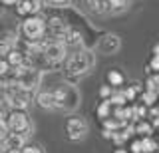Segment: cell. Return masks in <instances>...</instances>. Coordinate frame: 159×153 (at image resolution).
Here are the masks:
<instances>
[{"label":"cell","instance_id":"16","mask_svg":"<svg viewBox=\"0 0 159 153\" xmlns=\"http://www.w3.org/2000/svg\"><path fill=\"white\" fill-rule=\"evenodd\" d=\"M111 101H109V100H102V103H99V106H98V110H96V113H98V117H99V119H107V117L109 115H111Z\"/></svg>","mask_w":159,"mask_h":153},{"label":"cell","instance_id":"29","mask_svg":"<svg viewBox=\"0 0 159 153\" xmlns=\"http://www.w3.org/2000/svg\"><path fill=\"white\" fill-rule=\"evenodd\" d=\"M113 153H129V151H127V149H121V147H119V149H116Z\"/></svg>","mask_w":159,"mask_h":153},{"label":"cell","instance_id":"23","mask_svg":"<svg viewBox=\"0 0 159 153\" xmlns=\"http://www.w3.org/2000/svg\"><path fill=\"white\" fill-rule=\"evenodd\" d=\"M20 153H44V149L38 147V145H24L22 149H20Z\"/></svg>","mask_w":159,"mask_h":153},{"label":"cell","instance_id":"32","mask_svg":"<svg viewBox=\"0 0 159 153\" xmlns=\"http://www.w3.org/2000/svg\"><path fill=\"white\" fill-rule=\"evenodd\" d=\"M0 153H8V151H0Z\"/></svg>","mask_w":159,"mask_h":153},{"label":"cell","instance_id":"8","mask_svg":"<svg viewBox=\"0 0 159 153\" xmlns=\"http://www.w3.org/2000/svg\"><path fill=\"white\" fill-rule=\"evenodd\" d=\"M119 48H121V40H119L117 34H103L96 44V50L99 54H107V56L109 54H116Z\"/></svg>","mask_w":159,"mask_h":153},{"label":"cell","instance_id":"25","mask_svg":"<svg viewBox=\"0 0 159 153\" xmlns=\"http://www.w3.org/2000/svg\"><path fill=\"white\" fill-rule=\"evenodd\" d=\"M129 153H141V137L135 139L131 145H129Z\"/></svg>","mask_w":159,"mask_h":153},{"label":"cell","instance_id":"30","mask_svg":"<svg viewBox=\"0 0 159 153\" xmlns=\"http://www.w3.org/2000/svg\"><path fill=\"white\" fill-rule=\"evenodd\" d=\"M4 119V111H2V107H0V121Z\"/></svg>","mask_w":159,"mask_h":153},{"label":"cell","instance_id":"12","mask_svg":"<svg viewBox=\"0 0 159 153\" xmlns=\"http://www.w3.org/2000/svg\"><path fill=\"white\" fill-rule=\"evenodd\" d=\"M6 62L10 68H16V66H22V64H26V54L22 50H18V48H10V52L6 54Z\"/></svg>","mask_w":159,"mask_h":153},{"label":"cell","instance_id":"13","mask_svg":"<svg viewBox=\"0 0 159 153\" xmlns=\"http://www.w3.org/2000/svg\"><path fill=\"white\" fill-rule=\"evenodd\" d=\"M131 125H133V133H139L141 137H151L153 135V125H151V121H147V119H135Z\"/></svg>","mask_w":159,"mask_h":153},{"label":"cell","instance_id":"22","mask_svg":"<svg viewBox=\"0 0 159 153\" xmlns=\"http://www.w3.org/2000/svg\"><path fill=\"white\" fill-rule=\"evenodd\" d=\"M10 72V66L6 62V58H0V78H6Z\"/></svg>","mask_w":159,"mask_h":153},{"label":"cell","instance_id":"21","mask_svg":"<svg viewBox=\"0 0 159 153\" xmlns=\"http://www.w3.org/2000/svg\"><path fill=\"white\" fill-rule=\"evenodd\" d=\"M111 93H113L111 86H102V88H99V97H102V100H109Z\"/></svg>","mask_w":159,"mask_h":153},{"label":"cell","instance_id":"20","mask_svg":"<svg viewBox=\"0 0 159 153\" xmlns=\"http://www.w3.org/2000/svg\"><path fill=\"white\" fill-rule=\"evenodd\" d=\"M10 48H14V42H12V40H8V36L0 38V58L6 56V54L10 52Z\"/></svg>","mask_w":159,"mask_h":153},{"label":"cell","instance_id":"28","mask_svg":"<svg viewBox=\"0 0 159 153\" xmlns=\"http://www.w3.org/2000/svg\"><path fill=\"white\" fill-rule=\"evenodd\" d=\"M153 56H159V44L153 46Z\"/></svg>","mask_w":159,"mask_h":153},{"label":"cell","instance_id":"27","mask_svg":"<svg viewBox=\"0 0 159 153\" xmlns=\"http://www.w3.org/2000/svg\"><path fill=\"white\" fill-rule=\"evenodd\" d=\"M18 0H0V4H4V6H16Z\"/></svg>","mask_w":159,"mask_h":153},{"label":"cell","instance_id":"14","mask_svg":"<svg viewBox=\"0 0 159 153\" xmlns=\"http://www.w3.org/2000/svg\"><path fill=\"white\" fill-rule=\"evenodd\" d=\"M62 44L64 46H82V34H80V30H76V28H68L66 34H64L62 38Z\"/></svg>","mask_w":159,"mask_h":153},{"label":"cell","instance_id":"2","mask_svg":"<svg viewBox=\"0 0 159 153\" xmlns=\"http://www.w3.org/2000/svg\"><path fill=\"white\" fill-rule=\"evenodd\" d=\"M10 80H14L22 90H26L30 93H34L38 90L40 82H42V72L38 68H32L28 64H22V66H16V68H10L8 72Z\"/></svg>","mask_w":159,"mask_h":153},{"label":"cell","instance_id":"9","mask_svg":"<svg viewBox=\"0 0 159 153\" xmlns=\"http://www.w3.org/2000/svg\"><path fill=\"white\" fill-rule=\"evenodd\" d=\"M42 8V0H18L16 2V14L22 18L36 16Z\"/></svg>","mask_w":159,"mask_h":153},{"label":"cell","instance_id":"33","mask_svg":"<svg viewBox=\"0 0 159 153\" xmlns=\"http://www.w3.org/2000/svg\"><path fill=\"white\" fill-rule=\"evenodd\" d=\"M153 153H159V151H153Z\"/></svg>","mask_w":159,"mask_h":153},{"label":"cell","instance_id":"5","mask_svg":"<svg viewBox=\"0 0 159 153\" xmlns=\"http://www.w3.org/2000/svg\"><path fill=\"white\" fill-rule=\"evenodd\" d=\"M10 133H18V135L28 137L32 133V121H30L26 110H10L8 117H4Z\"/></svg>","mask_w":159,"mask_h":153},{"label":"cell","instance_id":"15","mask_svg":"<svg viewBox=\"0 0 159 153\" xmlns=\"http://www.w3.org/2000/svg\"><path fill=\"white\" fill-rule=\"evenodd\" d=\"M36 103L42 107V110H56L52 92H38L36 93Z\"/></svg>","mask_w":159,"mask_h":153},{"label":"cell","instance_id":"34","mask_svg":"<svg viewBox=\"0 0 159 153\" xmlns=\"http://www.w3.org/2000/svg\"><path fill=\"white\" fill-rule=\"evenodd\" d=\"M0 6H2V4H0Z\"/></svg>","mask_w":159,"mask_h":153},{"label":"cell","instance_id":"6","mask_svg":"<svg viewBox=\"0 0 159 153\" xmlns=\"http://www.w3.org/2000/svg\"><path fill=\"white\" fill-rule=\"evenodd\" d=\"M42 56L46 60V66L54 68V66H60L68 58V48L60 40H48V42L44 40L42 42Z\"/></svg>","mask_w":159,"mask_h":153},{"label":"cell","instance_id":"4","mask_svg":"<svg viewBox=\"0 0 159 153\" xmlns=\"http://www.w3.org/2000/svg\"><path fill=\"white\" fill-rule=\"evenodd\" d=\"M20 32H22L24 40L26 42H42L44 36H46V20H44L40 14H36V16H28L24 18L22 26H20Z\"/></svg>","mask_w":159,"mask_h":153},{"label":"cell","instance_id":"31","mask_svg":"<svg viewBox=\"0 0 159 153\" xmlns=\"http://www.w3.org/2000/svg\"><path fill=\"white\" fill-rule=\"evenodd\" d=\"M0 151H2V141H0Z\"/></svg>","mask_w":159,"mask_h":153},{"label":"cell","instance_id":"11","mask_svg":"<svg viewBox=\"0 0 159 153\" xmlns=\"http://www.w3.org/2000/svg\"><path fill=\"white\" fill-rule=\"evenodd\" d=\"M26 139H28V137H24V135H18V133H10L6 139L2 141V151L16 153V151H20L24 145H26Z\"/></svg>","mask_w":159,"mask_h":153},{"label":"cell","instance_id":"19","mask_svg":"<svg viewBox=\"0 0 159 153\" xmlns=\"http://www.w3.org/2000/svg\"><path fill=\"white\" fill-rule=\"evenodd\" d=\"M147 92H155L159 96V74H155V76H149L147 78Z\"/></svg>","mask_w":159,"mask_h":153},{"label":"cell","instance_id":"7","mask_svg":"<svg viewBox=\"0 0 159 153\" xmlns=\"http://www.w3.org/2000/svg\"><path fill=\"white\" fill-rule=\"evenodd\" d=\"M88 129H89L88 121L84 117L72 115L66 119V133H68V139H72V141H82L88 135Z\"/></svg>","mask_w":159,"mask_h":153},{"label":"cell","instance_id":"1","mask_svg":"<svg viewBox=\"0 0 159 153\" xmlns=\"http://www.w3.org/2000/svg\"><path fill=\"white\" fill-rule=\"evenodd\" d=\"M93 66H96V54L92 50H78L70 58H66V76L78 80L86 76Z\"/></svg>","mask_w":159,"mask_h":153},{"label":"cell","instance_id":"26","mask_svg":"<svg viewBox=\"0 0 159 153\" xmlns=\"http://www.w3.org/2000/svg\"><path fill=\"white\" fill-rule=\"evenodd\" d=\"M149 70L159 72V56H153V58H151V62H149Z\"/></svg>","mask_w":159,"mask_h":153},{"label":"cell","instance_id":"18","mask_svg":"<svg viewBox=\"0 0 159 153\" xmlns=\"http://www.w3.org/2000/svg\"><path fill=\"white\" fill-rule=\"evenodd\" d=\"M106 78H107V86H111V88H117V86L123 83V76L117 70H109Z\"/></svg>","mask_w":159,"mask_h":153},{"label":"cell","instance_id":"3","mask_svg":"<svg viewBox=\"0 0 159 153\" xmlns=\"http://www.w3.org/2000/svg\"><path fill=\"white\" fill-rule=\"evenodd\" d=\"M54 96V106L56 110L62 111H74L80 106V92L74 83H60L52 92Z\"/></svg>","mask_w":159,"mask_h":153},{"label":"cell","instance_id":"10","mask_svg":"<svg viewBox=\"0 0 159 153\" xmlns=\"http://www.w3.org/2000/svg\"><path fill=\"white\" fill-rule=\"evenodd\" d=\"M66 30H68V26H66V22H64L62 18H50V20H46V34L52 38V40L62 42Z\"/></svg>","mask_w":159,"mask_h":153},{"label":"cell","instance_id":"17","mask_svg":"<svg viewBox=\"0 0 159 153\" xmlns=\"http://www.w3.org/2000/svg\"><path fill=\"white\" fill-rule=\"evenodd\" d=\"M159 149V143L153 137H141V153H153Z\"/></svg>","mask_w":159,"mask_h":153},{"label":"cell","instance_id":"24","mask_svg":"<svg viewBox=\"0 0 159 153\" xmlns=\"http://www.w3.org/2000/svg\"><path fill=\"white\" fill-rule=\"evenodd\" d=\"M10 135V129H8V125H6V121H0V141H4L6 137Z\"/></svg>","mask_w":159,"mask_h":153}]
</instances>
